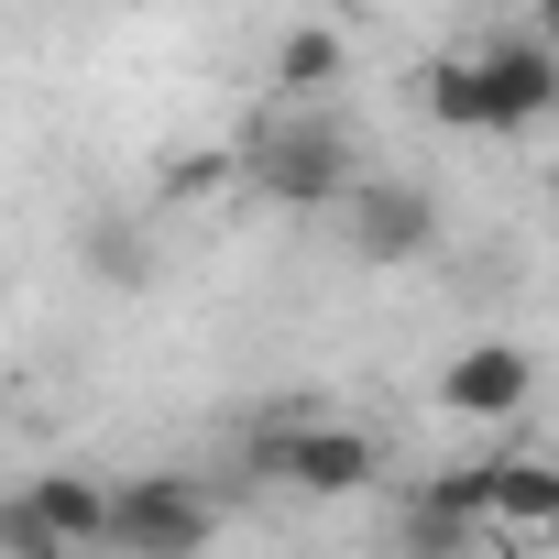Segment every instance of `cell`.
<instances>
[{
  "instance_id": "277c9868",
  "label": "cell",
  "mask_w": 559,
  "mask_h": 559,
  "mask_svg": "<svg viewBox=\"0 0 559 559\" xmlns=\"http://www.w3.org/2000/svg\"><path fill=\"white\" fill-rule=\"evenodd\" d=\"M472 88H483V132H537L559 110V45L493 34V45H472Z\"/></svg>"
},
{
  "instance_id": "5bb4252c",
  "label": "cell",
  "mask_w": 559,
  "mask_h": 559,
  "mask_svg": "<svg viewBox=\"0 0 559 559\" xmlns=\"http://www.w3.org/2000/svg\"><path fill=\"white\" fill-rule=\"evenodd\" d=\"M0 439H12V406H0Z\"/></svg>"
},
{
  "instance_id": "4fadbf2b",
  "label": "cell",
  "mask_w": 559,
  "mask_h": 559,
  "mask_svg": "<svg viewBox=\"0 0 559 559\" xmlns=\"http://www.w3.org/2000/svg\"><path fill=\"white\" fill-rule=\"evenodd\" d=\"M526 34H548V45H559V0H537V23H526Z\"/></svg>"
},
{
  "instance_id": "30bf717a",
  "label": "cell",
  "mask_w": 559,
  "mask_h": 559,
  "mask_svg": "<svg viewBox=\"0 0 559 559\" xmlns=\"http://www.w3.org/2000/svg\"><path fill=\"white\" fill-rule=\"evenodd\" d=\"M417 110H428L439 132H483V88H472V45H461V56H428V78H417Z\"/></svg>"
},
{
  "instance_id": "52a82bcc",
  "label": "cell",
  "mask_w": 559,
  "mask_h": 559,
  "mask_svg": "<svg viewBox=\"0 0 559 559\" xmlns=\"http://www.w3.org/2000/svg\"><path fill=\"white\" fill-rule=\"evenodd\" d=\"M472 504H483L493 548H515V537H559V461L493 450V461H472Z\"/></svg>"
},
{
  "instance_id": "5b68a950",
  "label": "cell",
  "mask_w": 559,
  "mask_h": 559,
  "mask_svg": "<svg viewBox=\"0 0 559 559\" xmlns=\"http://www.w3.org/2000/svg\"><path fill=\"white\" fill-rule=\"evenodd\" d=\"M341 230H352L362 263H428L439 252V198L428 187H395V176H352Z\"/></svg>"
},
{
  "instance_id": "ba28073f",
  "label": "cell",
  "mask_w": 559,
  "mask_h": 559,
  "mask_svg": "<svg viewBox=\"0 0 559 559\" xmlns=\"http://www.w3.org/2000/svg\"><path fill=\"white\" fill-rule=\"evenodd\" d=\"M23 504L45 515L56 548H99V537H110V483H88V472H45Z\"/></svg>"
},
{
  "instance_id": "9c48e42d",
  "label": "cell",
  "mask_w": 559,
  "mask_h": 559,
  "mask_svg": "<svg viewBox=\"0 0 559 559\" xmlns=\"http://www.w3.org/2000/svg\"><path fill=\"white\" fill-rule=\"evenodd\" d=\"M341 78H352V45L330 23H297L274 45V99H341Z\"/></svg>"
},
{
  "instance_id": "7a4b0ae2",
  "label": "cell",
  "mask_w": 559,
  "mask_h": 559,
  "mask_svg": "<svg viewBox=\"0 0 559 559\" xmlns=\"http://www.w3.org/2000/svg\"><path fill=\"white\" fill-rule=\"evenodd\" d=\"M241 472L274 483V493H308V504H352V493L384 483V450L352 417H263L241 439Z\"/></svg>"
},
{
  "instance_id": "3957f363",
  "label": "cell",
  "mask_w": 559,
  "mask_h": 559,
  "mask_svg": "<svg viewBox=\"0 0 559 559\" xmlns=\"http://www.w3.org/2000/svg\"><path fill=\"white\" fill-rule=\"evenodd\" d=\"M219 537V493H198L187 472H132L110 483V537L99 548H132V559H187Z\"/></svg>"
},
{
  "instance_id": "8fae6325",
  "label": "cell",
  "mask_w": 559,
  "mask_h": 559,
  "mask_svg": "<svg viewBox=\"0 0 559 559\" xmlns=\"http://www.w3.org/2000/svg\"><path fill=\"white\" fill-rule=\"evenodd\" d=\"M88 274H99V286H154V241H143L121 209H99V219H88Z\"/></svg>"
},
{
  "instance_id": "7c38bea8",
  "label": "cell",
  "mask_w": 559,
  "mask_h": 559,
  "mask_svg": "<svg viewBox=\"0 0 559 559\" xmlns=\"http://www.w3.org/2000/svg\"><path fill=\"white\" fill-rule=\"evenodd\" d=\"M209 187H241V176H230V154H176L154 198H209Z\"/></svg>"
},
{
  "instance_id": "6da1fadb",
  "label": "cell",
  "mask_w": 559,
  "mask_h": 559,
  "mask_svg": "<svg viewBox=\"0 0 559 559\" xmlns=\"http://www.w3.org/2000/svg\"><path fill=\"white\" fill-rule=\"evenodd\" d=\"M230 176H241L263 209H341L352 176H362V154H352V132L330 121V99H274V110L230 143Z\"/></svg>"
},
{
  "instance_id": "8992f818",
  "label": "cell",
  "mask_w": 559,
  "mask_h": 559,
  "mask_svg": "<svg viewBox=\"0 0 559 559\" xmlns=\"http://www.w3.org/2000/svg\"><path fill=\"white\" fill-rule=\"evenodd\" d=\"M526 395H537L526 341H472L439 362V417H461V428H504V417H526Z\"/></svg>"
}]
</instances>
